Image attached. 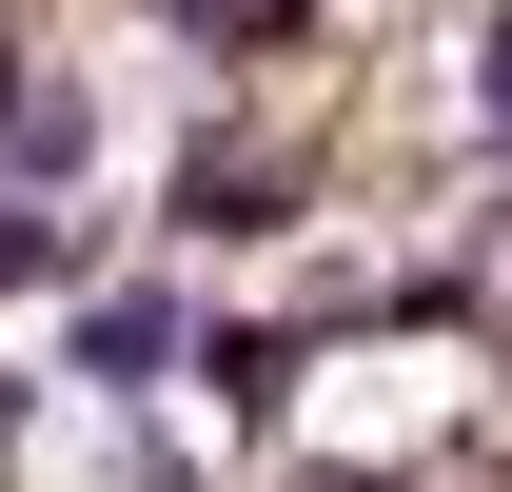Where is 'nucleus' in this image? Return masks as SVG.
I'll return each instance as SVG.
<instances>
[{"label":"nucleus","instance_id":"4","mask_svg":"<svg viewBox=\"0 0 512 492\" xmlns=\"http://www.w3.org/2000/svg\"><path fill=\"white\" fill-rule=\"evenodd\" d=\"M0 296H79V217L60 197H0Z\"/></svg>","mask_w":512,"mask_h":492},{"label":"nucleus","instance_id":"3","mask_svg":"<svg viewBox=\"0 0 512 492\" xmlns=\"http://www.w3.org/2000/svg\"><path fill=\"white\" fill-rule=\"evenodd\" d=\"M256 217H296V158L276 138H197L178 158V237H256Z\"/></svg>","mask_w":512,"mask_h":492},{"label":"nucleus","instance_id":"5","mask_svg":"<svg viewBox=\"0 0 512 492\" xmlns=\"http://www.w3.org/2000/svg\"><path fill=\"white\" fill-rule=\"evenodd\" d=\"M473 119L512 138V0H493V20H473Z\"/></svg>","mask_w":512,"mask_h":492},{"label":"nucleus","instance_id":"1","mask_svg":"<svg viewBox=\"0 0 512 492\" xmlns=\"http://www.w3.org/2000/svg\"><path fill=\"white\" fill-rule=\"evenodd\" d=\"M60 355H79V394H158V374L197 355V296H178V276H119V296H79Z\"/></svg>","mask_w":512,"mask_h":492},{"label":"nucleus","instance_id":"2","mask_svg":"<svg viewBox=\"0 0 512 492\" xmlns=\"http://www.w3.org/2000/svg\"><path fill=\"white\" fill-rule=\"evenodd\" d=\"M99 178V99H79V79H20V99H0V197H79Z\"/></svg>","mask_w":512,"mask_h":492},{"label":"nucleus","instance_id":"6","mask_svg":"<svg viewBox=\"0 0 512 492\" xmlns=\"http://www.w3.org/2000/svg\"><path fill=\"white\" fill-rule=\"evenodd\" d=\"M0 99H20V20H0Z\"/></svg>","mask_w":512,"mask_h":492}]
</instances>
